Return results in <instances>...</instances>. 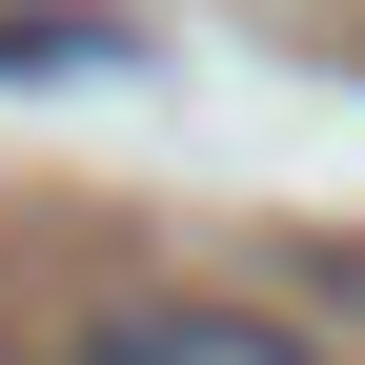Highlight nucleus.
I'll use <instances>...</instances> for the list:
<instances>
[{
	"instance_id": "nucleus-1",
	"label": "nucleus",
	"mask_w": 365,
	"mask_h": 365,
	"mask_svg": "<svg viewBox=\"0 0 365 365\" xmlns=\"http://www.w3.org/2000/svg\"><path fill=\"white\" fill-rule=\"evenodd\" d=\"M61 365H325V345H304V325H264V304H223V284H122Z\"/></svg>"
},
{
	"instance_id": "nucleus-2",
	"label": "nucleus",
	"mask_w": 365,
	"mask_h": 365,
	"mask_svg": "<svg viewBox=\"0 0 365 365\" xmlns=\"http://www.w3.org/2000/svg\"><path fill=\"white\" fill-rule=\"evenodd\" d=\"M81 61H143L122 0H0V81H81Z\"/></svg>"
}]
</instances>
